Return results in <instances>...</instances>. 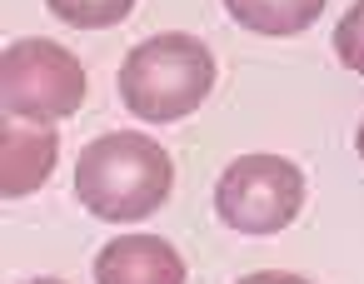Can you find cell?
Returning a JSON list of instances; mask_svg holds the SVG:
<instances>
[{
	"mask_svg": "<svg viewBox=\"0 0 364 284\" xmlns=\"http://www.w3.org/2000/svg\"><path fill=\"white\" fill-rule=\"evenodd\" d=\"M354 150H359V160H364V125H359V135H354Z\"/></svg>",
	"mask_w": 364,
	"mask_h": 284,
	"instance_id": "obj_11",
	"label": "cell"
},
{
	"mask_svg": "<svg viewBox=\"0 0 364 284\" xmlns=\"http://www.w3.org/2000/svg\"><path fill=\"white\" fill-rule=\"evenodd\" d=\"M46 6L65 21V26H80V31H105V26H120L135 0H46Z\"/></svg>",
	"mask_w": 364,
	"mask_h": 284,
	"instance_id": "obj_8",
	"label": "cell"
},
{
	"mask_svg": "<svg viewBox=\"0 0 364 284\" xmlns=\"http://www.w3.org/2000/svg\"><path fill=\"white\" fill-rule=\"evenodd\" d=\"M0 80H6V115L31 125L70 120L90 90L85 65L55 40H16L0 60Z\"/></svg>",
	"mask_w": 364,
	"mask_h": 284,
	"instance_id": "obj_3",
	"label": "cell"
},
{
	"mask_svg": "<svg viewBox=\"0 0 364 284\" xmlns=\"http://www.w3.org/2000/svg\"><path fill=\"white\" fill-rule=\"evenodd\" d=\"M170 185H175V165H170L165 145H155L150 135L110 130V135L90 140L75 160L80 204L110 224H130V219L155 214L170 200Z\"/></svg>",
	"mask_w": 364,
	"mask_h": 284,
	"instance_id": "obj_1",
	"label": "cell"
},
{
	"mask_svg": "<svg viewBox=\"0 0 364 284\" xmlns=\"http://www.w3.org/2000/svg\"><path fill=\"white\" fill-rule=\"evenodd\" d=\"M31 284H65V279H31Z\"/></svg>",
	"mask_w": 364,
	"mask_h": 284,
	"instance_id": "obj_12",
	"label": "cell"
},
{
	"mask_svg": "<svg viewBox=\"0 0 364 284\" xmlns=\"http://www.w3.org/2000/svg\"><path fill=\"white\" fill-rule=\"evenodd\" d=\"M240 284H309V279H299L289 269H259V274H245Z\"/></svg>",
	"mask_w": 364,
	"mask_h": 284,
	"instance_id": "obj_10",
	"label": "cell"
},
{
	"mask_svg": "<svg viewBox=\"0 0 364 284\" xmlns=\"http://www.w3.org/2000/svg\"><path fill=\"white\" fill-rule=\"evenodd\" d=\"M225 11L259 36H299L319 21L324 0H225Z\"/></svg>",
	"mask_w": 364,
	"mask_h": 284,
	"instance_id": "obj_7",
	"label": "cell"
},
{
	"mask_svg": "<svg viewBox=\"0 0 364 284\" xmlns=\"http://www.w3.org/2000/svg\"><path fill=\"white\" fill-rule=\"evenodd\" d=\"M0 145H6V165H0V190H6V200H26L46 185V175L55 170V155H60V140L55 130L46 125H31V120H11L6 115V135H0Z\"/></svg>",
	"mask_w": 364,
	"mask_h": 284,
	"instance_id": "obj_6",
	"label": "cell"
},
{
	"mask_svg": "<svg viewBox=\"0 0 364 284\" xmlns=\"http://www.w3.org/2000/svg\"><path fill=\"white\" fill-rule=\"evenodd\" d=\"M334 50L354 75H364V0H354L344 11V21L334 26Z\"/></svg>",
	"mask_w": 364,
	"mask_h": 284,
	"instance_id": "obj_9",
	"label": "cell"
},
{
	"mask_svg": "<svg viewBox=\"0 0 364 284\" xmlns=\"http://www.w3.org/2000/svg\"><path fill=\"white\" fill-rule=\"evenodd\" d=\"M210 85H215L210 45L195 36H180V31L150 36L120 65V95L150 125H170V120H185L190 110H200Z\"/></svg>",
	"mask_w": 364,
	"mask_h": 284,
	"instance_id": "obj_2",
	"label": "cell"
},
{
	"mask_svg": "<svg viewBox=\"0 0 364 284\" xmlns=\"http://www.w3.org/2000/svg\"><path fill=\"white\" fill-rule=\"evenodd\" d=\"M95 284H185V259L160 234H120L100 249Z\"/></svg>",
	"mask_w": 364,
	"mask_h": 284,
	"instance_id": "obj_5",
	"label": "cell"
},
{
	"mask_svg": "<svg viewBox=\"0 0 364 284\" xmlns=\"http://www.w3.org/2000/svg\"><path fill=\"white\" fill-rule=\"evenodd\" d=\"M215 209L240 234H279L304 209V175L284 155H240L215 185Z\"/></svg>",
	"mask_w": 364,
	"mask_h": 284,
	"instance_id": "obj_4",
	"label": "cell"
}]
</instances>
